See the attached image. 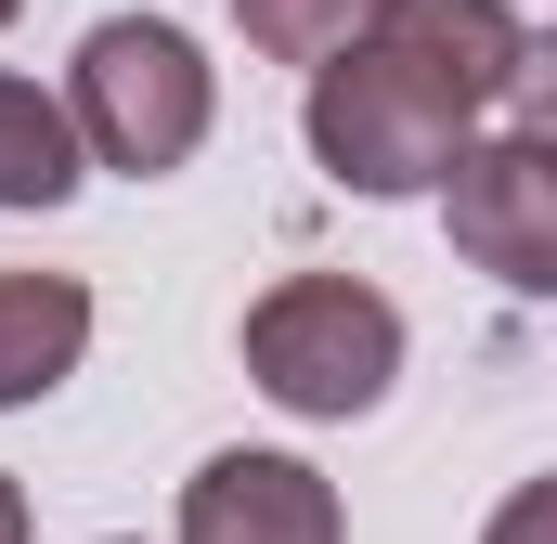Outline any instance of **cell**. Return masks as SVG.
<instances>
[{"mask_svg": "<svg viewBox=\"0 0 557 544\" xmlns=\"http://www.w3.org/2000/svg\"><path fill=\"white\" fill-rule=\"evenodd\" d=\"M65 118L91 143V169H131V182H169L208 118H221V78H208V52L169 26V13H104L91 39H78V65H65Z\"/></svg>", "mask_w": 557, "mask_h": 544, "instance_id": "obj_1", "label": "cell"}, {"mask_svg": "<svg viewBox=\"0 0 557 544\" xmlns=\"http://www.w3.org/2000/svg\"><path fill=\"white\" fill-rule=\"evenodd\" d=\"M247 376L311 428H350L403 376V311L363 272H285V285L247 298Z\"/></svg>", "mask_w": 557, "mask_h": 544, "instance_id": "obj_2", "label": "cell"}, {"mask_svg": "<svg viewBox=\"0 0 557 544\" xmlns=\"http://www.w3.org/2000/svg\"><path fill=\"white\" fill-rule=\"evenodd\" d=\"M311 156H324V182H350V195H376V208H403V195H441L454 182V156H467V104H441L403 52H337L324 78H311Z\"/></svg>", "mask_w": 557, "mask_h": 544, "instance_id": "obj_3", "label": "cell"}, {"mask_svg": "<svg viewBox=\"0 0 557 544\" xmlns=\"http://www.w3.org/2000/svg\"><path fill=\"white\" fill-rule=\"evenodd\" d=\"M441 221H454V260L493 272L506 298H557V143H467L441 182Z\"/></svg>", "mask_w": 557, "mask_h": 544, "instance_id": "obj_4", "label": "cell"}, {"mask_svg": "<svg viewBox=\"0 0 557 544\" xmlns=\"http://www.w3.org/2000/svg\"><path fill=\"white\" fill-rule=\"evenodd\" d=\"M182 544H350L337 480L298 454H208L182 480Z\"/></svg>", "mask_w": 557, "mask_h": 544, "instance_id": "obj_5", "label": "cell"}, {"mask_svg": "<svg viewBox=\"0 0 557 544\" xmlns=\"http://www.w3.org/2000/svg\"><path fill=\"white\" fill-rule=\"evenodd\" d=\"M376 52H403L441 104H467V118H480V104H506V91H519V52H532V39H519V13H506V0H389Z\"/></svg>", "mask_w": 557, "mask_h": 544, "instance_id": "obj_6", "label": "cell"}, {"mask_svg": "<svg viewBox=\"0 0 557 544\" xmlns=\"http://www.w3.org/2000/svg\"><path fill=\"white\" fill-rule=\"evenodd\" d=\"M91 350V285L78 272H0V415L65 390Z\"/></svg>", "mask_w": 557, "mask_h": 544, "instance_id": "obj_7", "label": "cell"}, {"mask_svg": "<svg viewBox=\"0 0 557 544\" xmlns=\"http://www.w3.org/2000/svg\"><path fill=\"white\" fill-rule=\"evenodd\" d=\"M78 169H91L78 118H65L39 78H13V65H0V208H65V195H78Z\"/></svg>", "mask_w": 557, "mask_h": 544, "instance_id": "obj_8", "label": "cell"}, {"mask_svg": "<svg viewBox=\"0 0 557 544\" xmlns=\"http://www.w3.org/2000/svg\"><path fill=\"white\" fill-rule=\"evenodd\" d=\"M234 26H247V52H273V65H337V52H363L376 26H389V0H234Z\"/></svg>", "mask_w": 557, "mask_h": 544, "instance_id": "obj_9", "label": "cell"}, {"mask_svg": "<svg viewBox=\"0 0 557 544\" xmlns=\"http://www.w3.org/2000/svg\"><path fill=\"white\" fill-rule=\"evenodd\" d=\"M506 104H519V131H532V143H557V39L519 52V91H506Z\"/></svg>", "mask_w": 557, "mask_h": 544, "instance_id": "obj_10", "label": "cell"}, {"mask_svg": "<svg viewBox=\"0 0 557 544\" xmlns=\"http://www.w3.org/2000/svg\"><path fill=\"white\" fill-rule=\"evenodd\" d=\"M480 544H557V480H519L506 506H493V532Z\"/></svg>", "mask_w": 557, "mask_h": 544, "instance_id": "obj_11", "label": "cell"}, {"mask_svg": "<svg viewBox=\"0 0 557 544\" xmlns=\"http://www.w3.org/2000/svg\"><path fill=\"white\" fill-rule=\"evenodd\" d=\"M0 544H26V493L13 480H0Z\"/></svg>", "mask_w": 557, "mask_h": 544, "instance_id": "obj_12", "label": "cell"}, {"mask_svg": "<svg viewBox=\"0 0 557 544\" xmlns=\"http://www.w3.org/2000/svg\"><path fill=\"white\" fill-rule=\"evenodd\" d=\"M0 26H13V0H0Z\"/></svg>", "mask_w": 557, "mask_h": 544, "instance_id": "obj_13", "label": "cell"}]
</instances>
